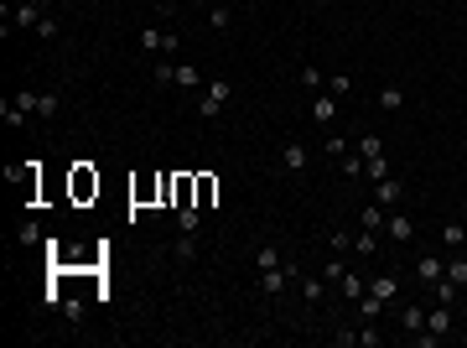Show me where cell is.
<instances>
[{"mask_svg": "<svg viewBox=\"0 0 467 348\" xmlns=\"http://www.w3.org/2000/svg\"><path fill=\"white\" fill-rule=\"evenodd\" d=\"M301 271H296V265H275V271H260V291H270V297H275V291H286V281H296Z\"/></svg>", "mask_w": 467, "mask_h": 348, "instance_id": "5", "label": "cell"}, {"mask_svg": "<svg viewBox=\"0 0 467 348\" xmlns=\"http://www.w3.org/2000/svg\"><path fill=\"white\" fill-rule=\"evenodd\" d=\"M379 338H384V333L374 328V323H364V328H358V343H364V348H379Z\"/></svg>", "mask_w": 467, "mask_h": 348, "instance_id": "39", "label": "cell"}, {"mask_svg": "<svg viewBox=\"0 0 467 348\" xmlns=\"http://www.w3.org/2000/svg\"><path fill=\"white\" fill-rule=\"evenodd\" d=\"M93 193H99V172H88V167H78L73 172V198H78V203H88V198Z\"/></svg>", "mask_w": 467, "mask_h": 348, "instance_id": "6", "label": "cell"}, {"mask_svg": "<svg viewBox=\"0 0 467 348\" xmlns=\"http://www.w3.org/2000/svg\"><path fill=\"white\" fill-rule=\"evenodd\" d=\"M312 120L317 125H332V120H338V99H332V94H317L312 99Z\"/></svg>", "mask_w": 467, "mask_h": 348, "instance_id": "11", "label": "cell"}, {"mask_svg": "<svg viewBox=\"0 0 467 348\" xmlns=\"http://www.w3.org/2000/svg\"><path fill=\"white\" fill-rule=\"evenodd\" d=\"M58 32H63V21H58V16H42V26H37V37H42V42H52Z\"/></svg>", "mask_w": 467, "mask_h": 348, "instance_id": "38", "label": "cell"}, {"mask_svg": "<svg viewBox=\"0 0 467 348\" xmlns=\"http://www.w3.org/2000/svg\"><path fill=\"white\" fill-rule=\"evenodd\" d=\"M338 286H343V297H348V302H358V297L369 291V286H364V276H353V271H343V276H338Z\"/></svg>", "mask_w": 467, "mask_h": 348, "instance_id": "16", "label": "cell"}, {"mask_svg": "<svg viewBox=\"0 0 467 348\" xmlns=\"http://www.w3.org/2000/svg\"><path fill=\"white\" fill-rule=\"evenodd\" d=\"M442 245H447V250H462V245H467V229H462V224H447V229H442Z\"/></svg>", "mask_w": 467, "mask_h": 348, "instance_id": "26", "label": "cell"}, {"mask_svg": "<svg viewBox=\"0 0 467 348\" xmlns=\"http://www.w3.org/2000/svg\"><path fill=\"white\" fill-rule=\"evenodd\" d=\"M213 198H218V177H208V172H203V177H197V208H208Z\"/></svg>", "mask_w": 467, "mask_h": 348, "instance_id": "19", "label": "cell"}, {"mask_svg": "<svg viewBox=\"0 0 467 348\" xmlns=\"http://www.w3.org/2000/svg\"><path fill=\"white\" fill-rule=\"evenodd\" d=\"M312 6H332V0H312Z\"/></svg>", "mask_w": 467, "mask_h": 348, "instance_id": "40", "label": "cell"}, {"mask_svg": "<svg viewBox=\"0 0 467 348\" xmlns=\"http://www.w3.org/2000/svg\"><path fill=\"white\" fill-rule=\"evenodd\" d=\"M379 110H405V89H400V84H390V89H379Z\"/></svg>", "mask_w": 467, "mask_h": 348, "instance_id": "15", "label": "cell"}, {"mask_svg": "<svg viewBox=\"0 0 467 348\" xmlns=\"http://www.w3.org/2000/svg\"><path fill=\"white\" fill-rule=\"evenodd\" d=\"M151 78H156L162 89H177V68H171V63H156V68H151Z\"/></svg>", "mask_w": 467, "mask_h": 348, "instance_id": "28", "label": "cell"}, {"mask_svg": "<svg viewBox=\"0 0 467 348\" xmlns=\"http://www.w3.org/2000/svg\"><path fill=\"white\" fill-rule=\"evenodd\" d=\"M208 26H213V32H229V26H234V11L223 6V0H218V6L208 11Z\"/></svg>", "mask_w": 467, "mask_h": 348, "instance_id": "18", "label": "cell"}, {"mask_svg": "<svg viewBox=\"0 0 467 348\" xmlns=\"http://www.w3.org/2000/svg\"><path fill=\"white\" fill-rule=\"evenodd\" d=\"M16 245H42V224H21V234H16Z\"/></svg>", "mask_w": 467, "mask_h": 348, "instance_id": "35", "label": "cell"}, {"mask_svg": "<svg viewBox=\"0 0 467 348\" xmlns=\"http://www.w3.org/2000/svg\"><path fill=\"white\" fill-rule=\"evenodd\" d=\"M379 312H384V302L364 291V297H358V317H364V323H379Z\"/></svg>", "mask_w": 467, "mask_h": 348, "instance_id": "20", "label": "cell"}, {"mask_svg": "<svg viewBox=\"0 0 467 348\" xmlns=\"http://www.w3.org/2000/svg\"><path fill=\"white\" fill-rule=\"evenodd\" d=\"M301 297H306V302H322V297H327V276H306V281H301Z\"/></svg>", "mask_w": 467, "mask_h": 348, "instance_id": "17", "label": "cell"}, {"mask_svg": "<svg viewBox=\"0 0 467 348\" xmlns=\"http://www.w3.org/2000/svg\"><path fill=\"white\" fill-rule=\"evenodd\" d=\"M447 281H457V286H467V260H447Z\"/></svg>", "mask_w": 467, "mask_h": 348, "instance_id": "36", "label": "cell"}, {"mask_svg": "<svg viewBox=\"0 0 467 348\" xmlns=\"http://www.w3.org/2000/svg\"><path fill=\"white\" fill-rule=\"evenodd\" d=\"M384 234H390V245H410V239H416V219H410L405 208L384 213Z\"/></svg>", "mask_w": 467, "mask_h": 348, "instance_id": "1", "label": "cell"}, {"mask_svg": "<svg viewBox=\"0 0 467 348\" xmlns=\"http://www.w3.org/2000/svg\"><path fill=\"white\" fill-rule=\"evenodd\" d=\"M358 229L384 234V208H379V203H374V208H358Z\"/></svg>", "mask_w": 467, "mask_h": 348, "instance_id": "14", "label": "cell"}, {"mask_svg": "<svg viewBox=\"0 0 467 348\" xmlns=\"http://www.w3.org/2000/svg\"><path fill=\"white\" fill-rule=\"evenodd\" d=\"M16 26H32L37 32V26H42V0H21L16 6Z\"/></svg>", "mask_w": 467, "mask_h": 348, "instance_id": "13", "label": "cell"}, {"mask_svg": "<svg viewBox=\"0 0 467 348\" xmlns=\"http://www.w3.org/2000/svg\"><path fill=\"white\" fill-rule=\"evenodd\" d=\"M364 177H369V182H384V177H390V162H384V156H374V162H364Z\"/></svg>", "mask_w": 467, "mask_h": 348, "instance_id": "29", "label": "cell"}, {"mask_svg": "<svg viewBox=\"0 0 467 348\" xmlns=\"http://www.w3.org/2000/svg\"><path fill=\"white\" fill-rule=\"evenodd\" d=\"M229 84H208V94H203V104H197V115H203V120H213V115H218L223 110V104H229Z\"/></svg>", "mask_w": 467, "mask_h": 348, "instance_id": "4", "label": "cell"}, {"mask_svg": "<svg viewBox=\"0 0 467 348\" xmlns=\"http://www.w3.org/2000/svg\"><path fill=\"white\" fill-rule=\"evenodd\" d=\"M322 151H327V156H348V141H343V136H338V130H327V141H322Z\"/></svg>", "mask_w": 467, "mask_h": 348, "instance_id": "33", "label": "cell"}, {"mask_svg": "<svg viewBox=\"0 0 467 348\" xmlns=\"http://www.w3.org/2000/svg\"><path fill=\"white\" fill-rule=\"evenodd\" d=\"M374 203H379V208H400V203H405V182H400V177L374 182Z\"/></svg>", "mask_w": 467, "mask_h": 348, "instance_id": "3", "label": "cell"}, {"mask_svg": "<svg viewBox=\"0 0 467 348\" xmlns=\"http://www.w3.org/2000/svg\"><path fill=\"white\" fill-rule=\"evenodd\" d=\"M301 89H327L322 68H312V63H301Z\"/></svg>", "mask_w": 467, "mask_h": 348, "instance_id": "27", "label": "cell"}, {"mask_svg": "<svg viewBox=\"0 0 467 348\" xmlns=\"http://www.w3.org/2000/svg\"><path fill=\"white\" fill-rule=\"evenodd\" d=\"M416 276L426 281V286H436V281L447 276V260H442V255H421V260H416Z\"/></svg>", "mask_w": 467, "mask_h": 348, "instance_id": "8", "label": "cell"}, {"mask_svg": "<svg viewBox=\"0 0 467 348\" xmlns=\"http://www.w3.org/2000/svg\"><path fill=\"white\" fill-rule=\"evenodd\" d=\"M203 78H197V68L192 63H177V89H197Z\"/></svg>", "mask_w": 467, "mask_h": 348, "instance_id": "30", "label": "cell"}, {"mask_svg": "<svg viewBox=\"0 0 467 348\" xmlns=\"http://www.w3.org/2000/svg\"><path fill=\"white\" fill-rule=\"evenodd\" d=\"M426 333H436V338L452 333V307H447V302H436L431 312H426Z\"/></svg>", "mask_w": 467, "mask_h": 348, "instance_id": "10", "label": "cell"}, {"mask_svg": "<svg viewBox=\"0 0 467 348\" xmlns=\"http://www.w3.org/2000/svg\"><path fill=\"white\" fill-rule=\"evenodd\" d=\"M353 255H379V234H353Z\"/></svg>", "mask_w": 467, "mask_h": 348, "instance_id": "22", "label": "cell"}, {"mask_svg": "<svg viewBox=\"0 0 467 348\" xmlns=\"http://www.w3.org/2000/svg\"><path fill=\"white\" fill-rule=\"evenodd\" d=\"M177 260H182V265L197 260V234H182V239H177Z\"/></svg>", "mask_w": 467, "mask_h": 348, "instance_id": "32", "label": "cell"}, {"mask_svg": "<svg viewBox=\"0 0 467 348\" xmlns=\"http://www.w3.org/2000/svg\"><path fill=\"white\" fill-rule=\"evenodd\" d=\"M177 224H182V234H197V203H187V208H177Z\"/></svg>", "mask_w": 467, "mask_h": 348, "instance_id": "25", "label": "cell"}, {"mask_svg": "<svg viewBox=\"0 0 467 348\" xmlns=\"http://www.w3.org/2000/svg\"><path fill=\"white\" fill-rule=\"evenodd\" d=\"M400 328H405L410 338H416V333H426V307H416V302H405V307H400Z\"/></svg>", "mask_w": 467, "mask_h": 348, "instance_id": "9", "label": "cell"}, {"mask_svg": "<svg viewBox=\"0 0 467 348\" xmlns=\"http://www.w3.org/2000/svg\"><path fill=\"white\" fill-rule=\"evenodd\" d=\"M58 307H63V317H68V323H84V302H78V297H63Z\"/></svg>", "mask_w": 467, "mask_h": 348, "instance_id": "34", "label": "cell"}, {"mask_svg": "<svg viewBox=\"0 0 467 348\" xmlns=\"http://www.w3.org/2000/svg\"><path fill=\"white\" fill-rule=\"evenodd\" d=\"M369 297H379L384 307H390V302H400V281H395V276H379V281H369Z\"/></svg>", "mask_w": 467, "mask_h": 348, "instance_id": "12", "label": "cell"}, {"mask_svg": "<svg viewBox=\"0 0 467 348\" xmlns=\"http://www.w3.org/2000/svg\"><path fill=\"white\" fill-rule=\"evenodd\" d=\"M327 94H332V99H348V94H353V78H348V73H332V78H327Z\"/></svg>", "mask_w": 467, "mask_h": 348, "instance_id": "21", "label": "cell"}, {"mask_svg": "<svg viewBox=\"0 0 467 348\" xmlns=\"http://www.w3.org/2000/svg\"><path fill=\"white\" fill-rule=\"evenodd\" d=\"M358 156H364V162L384 156V141H379V136H358Z\"/></svg>", "mask_w": 467, "mask_h": 348, "instance_id": "24", "label": "cell"}, {"mask_svg": "<svg viewBox=\"0 0 467 348\" xmlns=\"http://www.w3.org/2000/svg\"><path fill=\"white\" fill-rule=\"evenodd\" d=\"M255 255H260V271H275V265H286V260H280V250H275V245H260Z\"/></svg>", "mask_w": 467, "mask_h": 348, "instance_id": "31", "label": "cell"}, {"mask_svg": "<svg viewBox=\"0 0 467 348\" xmlns=\"http://www.w3.org/2000/svg\"><path fill=\"white\" fill-rule=\"evenodd\" d=\"M37 104H42V94H37V89H16V110L21 115H37Z\"/></svg>", "mask_w": 467, "mask_h": 348, "instance_id": "23", "label": "cell"}, {"mask_svg": "<svg viewBox=\"0 0 467 348\" xmlns=\"http://www.w3.org/2000/svg\"><path fill=\"white\" fill-rule=\"evenodd\" d=\"M58 110H63V99H58V94H42V104H37V115H42V120H52Z\"/></svg>", "mask_w": 467, "mask_h": 348, "instance_id": "37", "label": "cell"}, {"mask_svg": "<svg viewBox=\"0 0 467 348\" xmlns=\"http://www.w3.org/2000/svg\"><path fill=\"white\" fill-rule=\"evenodd\" d=\"M280 167L286 172H306V146L301 141H280Z\"/></svg>", "mask_w": 467, "mask_h": 348, "instance_id": "7", "label": "cell"}, {"mask_svg": "<svg viewBox=\"0 0 467 348\" xmlns=\"http://www.w3.org/2000/svg\"><path fill=\"white\" fill-rule=\"evenodd\" d=\"M136 42H140L145 52H177V32H166V26H140Z\"/></svg>", "mask_w": 467, "mask_h": 348, "instance_id": "2", "label": "cell"}]
</instances>
